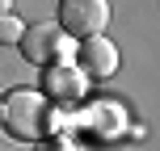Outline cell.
Segmentation results:
<instances>
[{
    "label": "cell",
    "instance_id": "1",
    "mask_svg": "<svg viewBox=\"0 0 160 151\" xmlns=\"http://www.w3.org/2000/svg\"><path fill=\"white\" fill-rule=\"evenodd\" d=\"M0 122L13 139H42L51 126V101L34 88H13V92L0 101Z\"/></svg>",
    "mask_w": 160,
    "mask_h": 151
},
{
    "label": "cell",
    "instance_id": "2",
    "mask_svg": "<svg viewBox=\"0 0 160 151\" xmlns=\"http://www.w3.org/2000/svg\"><path fill=\"white\" fill-rule=\"evenodd\" d=\"M55 25L68 38H97L110 25V0H59Z\"/></svg>",
    "mask_w": 160,
    "mask_h": 151
},
{
    "label": "cell",
    "instance_id": "3",
    "mask_svg": "<svg viewBox=\"0 0 160 151\" xmlns=\"http://www.w3.org/2000/svg\"><path fill=\"white\" fill-rule=\"evenodd\" d=\"M17 46H21V55L30 59V63H59V59L68 55V34L59 30L55 21H34V25L21 30Z\"/></svg>",
    "mask_w": 160,
    "mask_h": 151
},
{
    "label": "cell",
    "instance_id": "4",
    "mask_svg": "<svg viewBox=\"0 0 160 151\" xmlns=\"http://www.w3.org/2000/svg\"><path fill=\"white\" fill-rule=\"evenodd\" d=\"M80 72L84 76H93V80H105V76H114L118 72V46H114L105 34H97V38H84L80 42Z\"/></svg>",
    "mask_w": 160,
    "mask_h": 151
},
{
    "label": "cell",
    "instance_id": "5",
    "mask_svg": "<svg viewBox=\"0 0 160 151\" xmlns=\"http://www.w3.org/2000/svg\"><path fill=\"white\" fill-rule=\"evenodd\" d=\"M47 92L55 97V101H76V97L84 92V76H80L76 67H51L47 72Z\"/></svg>",
    "mask_w": 160,
    "mask_h": 151
},
{
    "label": "cell",
    "instance_id": "6",
    "mask_svg": "<svg viewBox=\"0 0 160 151\" xmlns=\"http://www.w3.org/2000/svg\"><path fill=\"white\" fill-rule=\"evenodd\" d=\"M21 30H25V25L17 21L13 13H4V17H0V46H4V42H17V38H21Z\"/></svg>",
    "mask_w": 160,
    "mask_h": 151
},
{
    "label": "cell",
    "instance_id": "7",
    "mask_svg": "<svg viewBox=\"0 0 160 151\" xmlns=\"http://www.w3.org/2000/svg\"><path fill=\"white\" fill-rule=\"evenodd\" d=\"M38 151H76V147H68V143H42Z\"/></svg>",
    "mask_w": 160,
    "mask_h": 151
},
{
    "label": "cell",
    "instance_id": "8",
    "mask_svg": "<svg viewBox=\"0 0 160 151\" xmlns=\"http://www.w3.org/2000/svg\"><path fill=\"white\" fill-rule=\"evenodd\" d=\"M8 8H13V0H0V17H4V13H8Z\"/></svg>",
    "mask_w": 160,
    "mask_h": 151
}]
</instances>
